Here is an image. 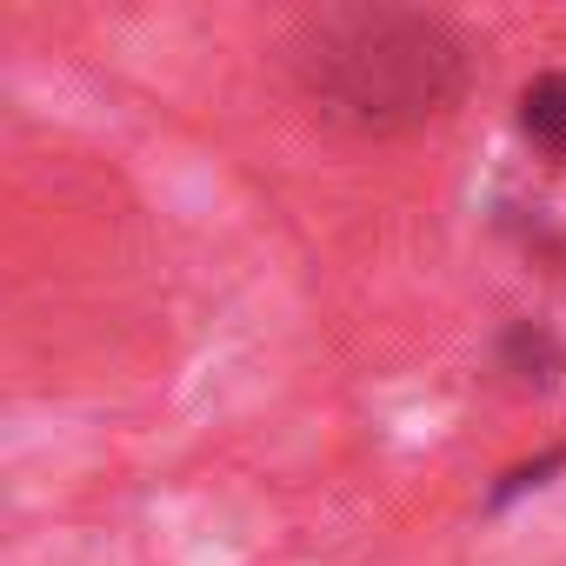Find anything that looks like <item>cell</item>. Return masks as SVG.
I'll return each mask as SVG.
<instances>
[{"mask_svg": "<svg viewBox=\"0 0 566 566\" xmlns=\"http://www.w3.org/2000/svg\"><path fill=\"white\" fill-rule=\"evenodd\" d=\"M307 94L354 127H413L460 101V41L427 14H327L301 48Z\"/></svg>", "mask_w": 566, "mask_h": 566, "instance_id": "cell-1", "label": "cell"}, {"mask_svg": "<svg viewBox=\"0 0 566 566\" xmlns=\"http://www.w3.org/2000/svg\"><path fill=\"white\" fill-rule=\"evenodd\" d=\"M520 134H526V147H533L539 160L566 167V67L533 74V81L520 87Z\"/></svg>", "mask_w": 566, "mask_h": 566, "instance_id": "cell-2", "label": "cell"}, {"mask_svg": "<svg viewBox=\"0 0 566 566\" xmlns=\"http://www.w3.org/2000/svg\"><path fill=\"white\" fill-rule=\"evenodd\" d=\"M553 467H566V453H546V460H533V467H513V473H506V486L493 493V506H500V500H513V493H526V486H539Z\"/></svg>", "mask_w": 566, "mask_h": 566, "instance_id": "cell-3", "label": "cell"}]
</instances>
